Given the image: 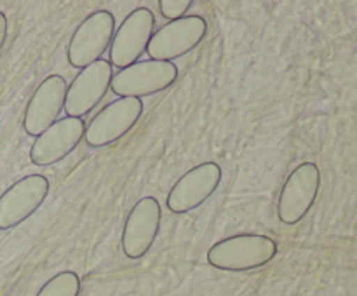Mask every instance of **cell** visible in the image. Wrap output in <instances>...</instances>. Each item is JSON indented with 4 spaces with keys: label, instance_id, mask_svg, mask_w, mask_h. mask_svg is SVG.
<instances>
[{
    "label": "cell",
    "instance_id": "1",
    "mask_svg": "<svg viewBox=\"0 0 357 296\" xmlns=\"http://www.w3.org/2000/svg\"><path fill=\"white\" fill-rule=\"evenodd\" d=\"M279 244L260 233H239L213 244L208 263L225 272H250L265 267L275 258Z\"/></svg>",
    "mask_w": 357,
    "mask_h": 296
},
{
    "label": "cell",
    "instance_id": "2",
    "mask_svg": "<svg viewBox=\"0 0 357 296\" xmlns=\"http://www.w3.org/2000/svg\"><path fill=\"white\" fill-rule=\"evenodd\" d=\"M115 33V16L107 9L91 13L73 31L66 47V58L72 68L84 70L101 59L112 45Z\"/></svg>",
    "mask_w": 357,
    "mask_h": 296
},
{
    "label": "cell",
    "instance_id": "3",
    "mask_svg": "<svg viewBox=\"0 0 357 296\" xmlns=\"http://www.w3.org/2000/svg\"><path fill=\"white\" fill-rule=\"evenodd\" d=\"M208 35V23L199 14H187L160 26L146 45V54L155 61H169L197 49Z\"/></svg>",
    "mask_w": 357,
    "mask_h": 296
},
{
    "label": "cell",
    "instance_id": "4",
    "mask_svg": "<svg viewBox=\"0 0 357 296\" xmlns=\"http://www.w3.org/2000/svg\"><path fill=\"white\" fill-rule=\"evenodd\" d=\"M321 190V171L317 164L302 162L286 178L278 198L279 221L296 225L302 221L317 201Z\"/></svg>",
    "mask_w": 357,
    "mask_h": 296
},
{
    "label": "cell",
    "instance_id": "5",
    "mask_svg": "<svg viewBox=\"0 0 357 296\" xmlns=\"http://www.w3.org/2000/svg\"><path fill=\"white\" fill-rule=\"evenodd\" d=\"M178 79V66L169 61H138L114 75L110 91L119 98L153 96L169 89Z\"/></svg>",
    "mask_w": 357,
    "mask_h": 296
},
{
    "label": "cell",
    "instance_id": "6",
    "mask_svg": "<svg viewBox=\"0 0 357 296\" xmlns=\"http://www.w3.org/2000/svg\"><path fill=\"white\" fill-rule=\"evenodd\" d=\"M143 104L138 98H119L101 108L86 125V145L89 148H103L124 138L142 118Z\"/></svg>",
    "mask_w": 357,
    "mask_h": 296
},
{
    "label": "cell",
    "instance_id": "7",
    "mask_svg": "<svg viewBox=\"0 0 357 296\" xmlns=\"http://www.w3.org/2000/svg\"><path fill=\"white\" fill-rule=\"evenodd\" d=\"M114 79V66L108 59H98L93 65L80 70L79 75L66 87L65 108L66 117L82 118L101 103L110 89Z\"/></svg>",
    "mask_w": 357,
    "mask_h": 296
},
{
    "label": "cell",
    "instance_id": "8",
    "mask_svg": "<svg viewBox=\"0 0 357 296\" xmlns=\"http://www.w3.org/2000/svg\"><path fill=\"white\" fill-rule=\"evenodd\" d=\"M222 167L216 162H202L183 174L166 198V208L173 215H185L201 208L222 183Z\"/></svg>",
    "mask_w": 357,
    "mask_h": 296
},
{
    "label": "cell",
    "instance_id": "9",
    "mask_svg": "<svg viewBox=\"0 0 357 296\" xmlns=\"http://www.w3.org/2000/svg\"><path fill=\"white\" fill-rule=\"evenodd\" d=\"M153 28H155V16L152 10L146 7L131 10L114 33L110 59H108L110 65L122 70L138 63L152 38Z\"/></svg>",
    "mask_w": 357,
    "mask_h": 296
},
{
    "label": "cell",
    "instance_id": "10",
    "mask_svg": "<svg viewBox=\"0 0 357 296\" xmlns=\"http://www.w3.org/2000/svg\"><path fill=\"white\" fill-rule=\"evenodd\" d=\"M162 208L152 195L139 198L129 211L122 230V253L129 260H139L152 249L160 232Z\"/></svg>",
    "mask_w": 357,
    "mask_h": 296
},
{
    "label": "cell",
    "instance_id": "11",
    "mask_svg": "<svg viewBox=\"0 0 357 296\" xmlns=\"http://www.w3.org/2000/svg\"><path fill=\"white\" fill-rule=\"evenodd\" d=\"M49 180L42 174H28L0 195V230H9L26 221L38 211L49 195Z\"/></svg>",
    "mask_w": 357,
    "mask_h": 296
},
{
    "label": "cell",
    "instance_id": "12",
    "mask_svg": "<svg viewBox=\"0 0 357 296\" xmlns=\"http://www.w3.org/2000/svg\"><path fill=\"white\" fill-rule=\"evenodd\" d=\"M86 136V122L77 117L58 118L51 127L37 136L30 148L33 166L47 167L61 162L79 146Z\"/></svg>",
    "mask_w": 357,
    "mask_h": 296
},
{
    "label": "cell",
    "instance_id": "13",
    "mask_svg": "<svg viewBox=\"0 0 357 296\" xmlns=\"http://www.w3.org/2000/svg\"><path fill=\"white\" fill-rule=\"evenodd\" d=\"M66 80L58 73L47 75L31 94L24 108L23 129L28 136L37 138L58 120L65 108Z\"/></svg>",
    "mask_w": 357,
    "mask_h": 296
},
{
    "label": "cell",
    "instance_id": "14",
    "mask_svg": "<svg viewBox=\"0 0 357 296\" xmlns=\"http://www.w3.org/2000/svg\"><path fill=\"white\" fill-rule=\"evenodd\" d=\"M35 296H80V277L72 270H65L49 279Z\"/></svg>",
    "mask_w": 357,
    "mask_h": 296
},
{
    "label": "cell",
    "instance_id": "15",
    "mask_svg": "<svg viewBox=\"0 0 357 296\" xmlns=\"http://www.w3.org/2000/svg\"><path fill=\"white\" fill-rule=\"evenodd\" d=\"M192 6H194L192 0H160L159 2L160 14H162L167 21H176L185 17Z\"/></svg>",
    "mask_w": 357,
    "mask_h": 296
},
{
    "label": "cell",
    "instance_id": "16",
    "mask_svg": "<svg viewBox=\"0 0 357 296\" xmlns=\"http://www.w3.org/2000/svg\"><path fill=\"white\" fill-rule=\"evenodd\" d=\"M7 31H9V24H7L6 14L0 10V52H2L3 45H6L7 40Z\"/></svg>",
    "mask_w": 357,
    "mask_h": 296
}]
</instances>
